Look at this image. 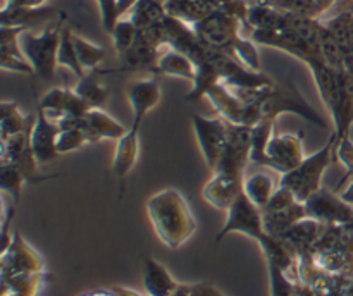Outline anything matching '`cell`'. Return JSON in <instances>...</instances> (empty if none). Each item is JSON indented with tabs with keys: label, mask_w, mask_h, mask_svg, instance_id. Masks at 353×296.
<instances>
[{
	"label": "cell",
	"mask_w": 353,
	"mask_h": 296,
	"mask_svg": "<svg viewBox=\"0 0 353 296\" xmlns=\"http://www.w3.org/2000/svg\"><path fill=\"white\" fill-rule=\"evenodd\" d=\"M65 24V14L57 21L40 31L38 34L31 33V30H26L19 38L21 50L24 57L33 65L34 74L40 76L43 81H52L55 78V67H57V52L59 43H61L62 28Z\"/></svg>",
	"instance_id": "cell-4"
},
{
	"label": "cell",
	"mask_w": 353,
	"mask_h": 296,
	"mask_svg": "<svg viewBox=\"0 0 353 296\" xmlns=\"http://www.w3.org/2000/svg\"><path fill=\"white\" fill-rule=\"evenodd\" d=\"M205 98H209V102L212 103L217 116L223 117L228 123L255 126V124L262 119L261 107H259L257 103H247L241 98H238V96L231 92L230 86L224 85L223 81H221L219 85L214 86V88L207 93Z\"/></svg>",
	"instance_id": "cell-8"
},
{
	"label": "cell",
	"mask_w": 353,
	"mask_h": 296,
	"mask_svg": "<svg viewBox=\"0 0 353 296\" xmlns=\"http://www.w3.org/2000/svg\"><path fill=\"white\" fill-rule=\"evenodd\" d=\"M137 2L138 0H117V12H119V17L126 16Z\"/></svg>",
	"instance_id": "cell-43"
},
{
	"label": "cell",
	"mask_w": 353,
	"mask_h": 296,
	"mask_svg": "<svg viewBox=\"0 0 353 296\" xmlns=\"http://www.w3.org/2000/svg\"><path fill=\"white\" fill-rule=\"evenodd\" d=\"M110 34H112L114 48H116L117 55H119V57H123V55L126 54L131 47H133L134 41H137L138 28L134 26L133 21H131L130 17H124V19L121 17V19L117 21L116 26H114L112 33Z\"/></svg>",
	"instance_id": "cell-35"
},
{
	"label": "cell",
	"mask_w": 353,
	"mask_h": 296,
	"mask_svg": "<svg viewBox=\"0 0 353 296\" xmlns=\"http://www.w3.org/2000/svg\"><path fill=\"white\" fill-rule=\"evenodd\" d=\"M74 47L76 54H78L79 64L83 65V69H88V71H93L97 69V65L105 59V48L100 47V45L92 43L86 38L79 36V34L74 33Z\"/></svg>",
	"instance_id": "cell-34"
},
{
	"label": "cell",
	"mask_w": 353,
	"mask_h": 296,
	"mask_svg": "<svg viewBox=\"0 0 353 296\" xmlns=\"http://www.w3.org/2000/svg\"><path fill=\"white\" fill-rule=\"evenodd\" d=\"M238 98H241L243 102L257 103L261 107L262 117H268V119L278 120V117L281 114H296L302 119H305L307 123H310L312 126L321 127V129H327L330 123L307 102L305 96L300 93V89L296 88L295 83L290 79V81L283 83H274L271 86H264V88L257 89H231Z\"/></svg>",
	"instance_id": "cell-1"
},
{
	"label": "cell",
	"mask_w": 353,
	"mask_h": 296,
	"mask_svg": "<svg viewBox=\"0 0 353 296\" xmlns=\"http://www.w3.org/2000/svg\"><path fill=\"white\" fill-rule=\"evenodd\" d=\"M165 16H168V10L162 0H138L133 9L128 12V17L133 21L138 30L159 26L164 23Z\"/></svg>",
	"instance_id": "cell-25"
},
{
	"label": "cell",
	"mask_w": 353,
	"mask_h": 296,
	"mask_svg": "<svg viewBox=\"0 0 353 296\" xmlns=\"http://www.w3.org/2000/svg\"><path fill=\"white\" fill-rule=\"evenodd\" d=\"M105 71H99V69H93L88 74L83 76L81 79H78V85L74 86V92L88 103L92 109H102L103 105L109 100V89L100 83V76Z\"/></svg>",
	"instance_id": "cell-26"
},
{
	"label": "cell",
	"mask_w": 353,
	"mask_h": 296,
	"mask_svg": "<svg viewBox=\"0 0 353 296\" xmlns=\"http://www.w3.org/2000/svg\"><path fill=\"white\" fill-rule=\"evenodd\" d=\"M243 191L259 209H264L274 195V179L268 172H255L243 181Z\"/></svg>",
	"instance_id": "cell-30"
},
{
	"label": "cell",
	"mask_w": 353,
	"mask_h": 296,
	"mask_svg": "<svg viewBox=\"0 0 353 296\" xmlns=\"http://www.w3.org/2000/svg\"><path fill=\"white\" fill-rule=\"evenodd\" d=\"M57 64L62 65V67H68L78 79L85 76V69L79 64L78 54H76L74 33H72V30L68 24H64V28H62L61 43H59L57 52Z\"/></svg>",
	"instance_id": "cell-31"
},
{
	"label": "cell",
	"mask_w": 353,
	"mask_h": 296,
	"mask_svg": "<svg viewBox=\"0 0 353 296\" xmlns=\"http://www.w3.org/2000/svg\"><path fill=\"white\" fill-rule=\"evenodd\" d=\"M269 281H271V296H293L295 282L276 264H269Z\"/></svg>",
	"instance_id": "cell-39"
},
{
	"label": "cell",
	"mask_w": 353,
	"mask_h": 296,
	"mask_svg": "<svg viewBox=\"0 0 353 296\" xmlns=\"http://www.w3.org/2000/svg\"><path fill=\"white\" fill-rule=\"evenodd\" d=\"M24 31L26 28L23 26H0V65L3 71L34 76L33 65L24 57L19 45V38Z\"/></svg>",
	"instance_id": "cell-18"
},
{
	"label": "cell",
	"mask_w": 353,
	"mask_h": 296,
	"mask_svg": "<svg viewBox=\"0 0 353 296\" xmlns=\"http://www.w3.org/2000/svg\"><path fill=\"white\" fill-rule=\"evenodd\" d=\"M164 3L169 16L178 17L190 26L205 19L216 10V6L210 0H165Z\"/></svg>",
	"instance_id": "cell-23"
},
{
	"label": "cell",
	"mask_w": 353,
	"mask_h": 296,
	"mask_svg": "<svg viewBox=\"0 0 353 296\" xmlns=\"http://www.w3.org/2000/svg\"><path fill=\"white\" fill-rule=\"evenodd\" d=\"M128 98H130L131 109H133V123L126 131L123 138H119V143L128 148H140L138 143V134H140L141 123L145 120L147 114L154 109L161 100V86L157 79L147 78L133 81L128 88Z\"/></svg>",
	"instance_id": "cell-7"
},
{
	"label": "cell",
	"mask_w": 353,
	"mask_h": 296,
	"mask_svg": "<svg viewBox=\"0 0 353 296\" xmlns=\"http://www.w3.org/2000/svg\"><path fill=\"white\" fill-rule=\"evenodd\" d=\"M152 72H155V74L176 76V78L188 79V81L193 83V79H195V64L185 54L168 47V50L162 52V55L159 57L157 65H155Z\"/></svg>",
	"instance_id": "cell-24"
},
{
	"label": "cell",
	"mask_w": 353,
	"mask_h": 296,
	"mask_svg": "<svg viewBox=\"0 0 353 296\" xmlns=\"http://www.w3.org/2000/svg\"><path fill=\"white\" fill-rule=\"evenodd\" d=\"M296 202H299V200H296V196L293 195L288 188H283V186H279V188L274 191V195L271 196V200H269L268 205L262 209V212H276V210L288 209V207L295 205Z\"/></svg>",
	"instance_id": "cell-41"
},
{
	"label": "cell",
	"mask_w": 353,
	"mask_h": 296,
	"mask_svg": "<svg viewBox=\"0 0 353 296\" xmlns=\"http://www.w3.org/2000/svg\"><path fill=\"white\" fill-rule=\"evenodd\" d=\"M30 0H3V7H19V6H28Z\"/></svg>",
	"instance_id": "cell-45"
},
{
	"label": "cell",
	"mask_w": 353,
	"mask_h": 296,
	"mask_svg": "<svg viewBox=\"0 0 353 296\" xmlns=\"http://www.w3.org/2000/svg\"><path fill=\"white\" fill-rule=\"evenodd\" d=\"M143 284L148 296H172L179 288V282H176L171 274L152 258H145Z\"/></svg>",
	"instance_id": "cell-21"
},
{
	"label": "cell",
	"mask_w": 353,
	"mask_h": 296,
	"mask_svg": "<svg viewBox=\"0 0 353 296\" xmlns=\"http://www.w3.org/2000/svg\"><path fill=\"white\" fill-rule=\"evenodd\" d=\"M307 215L323 224H350L353 222V205L345 202L326 188H321L305 202Z\"/></svg>",
	"instance_id": "cell-14"
},
{
	"label": "cell",
	"mask_w": 353,
	"mask_h": 296,
	"mask_svg": "<svg viewBox=\"0 0 353 296\" xmlns=\"http://www.w3.org/2000/svg\"><path fill=\"white\" fill-rule=\"evenodd\" d=\"M340 196H341V198L345 200V202H347V203H350V205H353V181H352V184L348 186V188L345 189V191L341 193Z\"/></svg>",
	"instance_id": "cell-44"
},
{
	"label": "cell",
	"mask_w": 353,
	"mask_h": 296,
	"mask_svg": "<svg viewBox=\"0 0 353 296\" xmlns=\"http://www.w3.org/2000/svg\"><path fill=\"white\" fill-rule=\"evenodd\" d=\"M43 274H16L2 275V296H38L41 289Z\"/></svg>",
	"instance_id": "cell-29"
},
{
	"label": "cell",
	"mask_w": 353,
	"mask_h": 296,
	"mask_svg": "<svg viewBox=\"0 0 353 296\" xmlns=\"http://www.w3.org/2000/svg\"><path fill=\"white\" fill-rule=\"evenodd\" d=\"M217 6H219V3H217Z\"/></svg>",
	"instance_id": "cell-49"
},
{
	"label": "cell",
	"mask_w": 353,
	"mask_h": 296,
	"mask_svg": "<svg viewBox=\"0 0 353 296\" xmlns=\"http://www.w3.org/2000/svg\"><path fill=\"white\" fill-rule=\"evenodd\" d=\"M34 116L26 117L21 112L17 102L0 103V141L23 133L33 123Z\"/></svg>",
	"instance_id": "cell-27"
},
{
	"label": "cell",
	"mask_w": 353,
	"mask_h": 296,
	"mask_svg": "<svg viewBox=\"0 0 353 296\" xmlns=\"http://www.w3.org/2000/svg\"><path fill=\"white\" fill-rule=\"evenodd\" d=\"M245 178L228 172H214L210 181L203 186V200L219 210H228L243 193Z\"/></svg>",
	"instance_id": "cell-19"
},
{
	"label": "cell",
	"mask_w": 353,
	"mask_h": 296,
	"mask_svg": "<svg viewBox=\"0 0 353 296\" xmlns=\"http://www.w3.org/2000/svg\"><path fill=\"white\" fill-rule=\"evenodd\" d=\"M147 210L157 236L172 250L181 246L195 233V217L178 189H162L155 193L147 202Z\"/></svg>",
	"instance_id": "cell-2"
},
{
	"label": "cell",
	"mask_w": 353,
	"mask_h": 296,
	"mask_svg": "<svg viewBox=\"0 0 353 296\" xmlns=\"http://www.w3.org/2000/svg\"><path fill=\"white\" fill-rule=\"evenodd\" d=\"M293 296H317L314 293V289L310 286H307L305 282L295 281V286H293Z\"/></svg>",
	"instance_id": "cell-42"
},
{
	"label": "cell",
	"mask_w": 353,
	"mask_h": 296,
	"mask_svg": "<svg viewBox=\"0 0 353 296\" xmlns=\"http://www.w3.org/2000/svg\"><path fill=\"white\" fill-rule=\"evenodd\" d=\"M274 124L276 120L262 117L255 126H252L250 162H254V164L264 165L265 150H268V145L271 141V138L274 136Z\"/></svg>",
	"instance_id": "cell-32"
},
{
	"label": "cell",
	"mask_w": 353,
	"mask_h": 296,
	"mask_svg": "<svg viewBox=\"0 0 353 296\" xmlns=\"http://www.w3.org/2000/svg\"><path fill=\"white\" fill-rule=\"evenodd\" d=\"M303 158H305V154H303L302 133L274 134L265 150L264 165L286 174L302 164Z\"/></svg>",
	"instance_id": "cell-13"
},
{
	"label": "cell",
	"mask_w": 353,
	"mask_h": 296,
	"mask_svg": "<svg viewBox=\"0 0 353 296\" xmlns=\"http://www.w3.org/2000/svg\"><path fill=\"white\" fill-rule=\"evenodd\" d=\"M45 2H47V0H30L28 6H45Z\"/></svg>",
	"instance_id": "cell-47"
},
{
	"label": "cell",
	"mask_w": 353,
	"mask_h": 296,
	"mask_svg": "<svg viewBox=\"0 0 353 296\" xmlns=\"http://www.w3.org/2000/svg\"><path fill=\"white\" fill-rule=\"evenodd\" d=\"M43 272V260L40 255L23 241V237L14 233L12 241L3 248L2 253V275L37 274Z\"/></svg>",
	"instance_id": "cell-17"
},
{
	"label": "cell",
	"mask_w": 353,
	"mask_h": 296,
	"mask_svg": "<svg viewBox=\"0 0 353 296\" xmlns=\"http://www.w3.org/2000/svg\"><path fill=\"white\" fill-rule=\"evenodd\" d=\"M38 109L43 110L48 119L59 123L64 117L85 116L88 110H92V107L74 92V88L69 89L62 88V86H55V88H50L41 96Z\"/></svg>",
	"instance_id": "cell-15"
},
{
	"label": "cell",
	"mask_w": 353,
	"mask_h": 296,
	"mask_svg": "<svg viewBox=\"0 0 353 296\" xmlns=\"http://www.w3.org/2000/svg\"><path fill=\"white\" fill-rule=\"evenodd\" d=\"M307 209L305 203L296 202L295 205L288 207V209L276 210V212H262V220H264V231L265 234L272 237H279L299 220L305 219Z\"/></svg>",
	"instance_id": "cell-22"
},
{
	"label": "cell",
	"mask_w": 353,
	"mask_h": 296,
	"mask_svg": "<svg viewBox=\"0 0 353 296\" xmlns=\"http://www.w3.org/2000/svg\"><path fill=\"white\" fill-rule=\"evenodd\" d=\"M26 181L23 172L12 164H0V188L12 198L14 203L19 202L21 198V189Z\"/></svg>",
	"instance_id": "cell-36"
},
{
	"label": "cell",
	"mask_w": 353,
	"mask_h": 296,
	"mask_svg": "<svg viewBox=\"0 0 353 296\" xmlns=\"http://www.w3.org/2000/svg\"><path fill=\"white\" fill-rule=\"evenodd\" d=\"M162 2H165V0H162Z\"/></svg>",
	"instance_id": "cell-48"
},
{
	"label": "cell",
	"mask_w": 353,
	"mask_h": 296,
	"mask_svg": "<svg viewBox=\"0 0 353 296\" xmlns=\"http://www.w3.org/2000/svg\"><path fill=\"white\" fill-rule=\"evenodd\" d=\"M241 24L243 23L238 17L231 16V14L224 12V10L216 9L205 19L193 24L192 28L207 47L214 48V50L226 52V54L231 55L234 45L241 38Z\"/></svg>",
	"instance_id": "cell-5"
},
{
	"label": "cell",
	"mask_w": 353,
	"mask_h": 296,
	"mask_svg": "<svg viewBox=\"0 0 353 296\" xmlns=\"http://www.w3.org/2000/svg\"><path fill=\"white\" fill-rule=\"evenodd\" d=\"M334 160H340L345 165V169H347L345 176L338 182V188H341L343 182L350 179V176L353 174V143L350 138L338 141L336 147H334Z\"/></svg>",
	"instance_id": "cell-40"
},
{
	"label": "cell",
	"mask_w": 353,
	"mask_h": 296,
	"mask_svg": "<svg viewBox=\"0 0 353 296\" xmlns=\"http://www.w3.org/2000/svg\"><path fill=\"white\" fill-rule=\"evenodd\" d=\"M57 124L61 129H69V127L83 129L90 145L99 143L100 140H119L128 131L123 124L117 123L102 109H92L81 117H64Z\"/></svg>",
	"instance_id": "cell-11"
},
{
	"label": "cell",
	"mask_w": 353,
	"mask_h": 296,
	"mask_svg": "<svg viewBox=\"0 0 353 296\" xmlns=\"http://www.w3.org/2000/svg\"><path fill=\"white\" fill-rule=\"evenodd\" d=\"M230 233L248 234L254 240H261L265 234L264 220H262V209H259L245 191L236 198V202L228 209V220L223 231L217 234V241L223 240Z\"/></svg>",
	"instance_id": "cell-12"
},
{
	"label": "cell",
	"mask_w": 353,
	"mask_h": 296,
	"mask_svg": "<svg viewBox=\"0 0 353 296\" xmlns=\"http://www.w3.org/2000/svg\"><path fill=\"white\" fill-rule=\"evenodd\" d=\"M193 129H195L196 141L200 151L203 155L207 167H217L228 141V124L223 117H203L200 114L192 116Z\"/></svg>",
	"instance_id": "cell-10"
},
{
	"label": "cell",
	"mask_w": 353,
	"mask_h": 296,
	"mask_svg": "<svg viewBox=\"0 0 353 296\" xmlns=\"http://www.w3.org/2000/svg\"><path fill=\"white\" fill-rule=\"evenodd\" d=\"M334 147H336V138L331 134L327 143L321 150L303 158L302 164L296 165L293 171L281 174L279 186L288 188L299 202L305 203L314 193L323 188L324 172L334 162Z\"/></svg>",
	"instance_id": "cell-3"
},
{
	"label": "cell",
	"mask_w": 353,
	"mask_h": 296,
	"mask_svg": "<svg viewBox=\"0 0 353 296\" xmlns=\"http://www.w3.org/2000/svg\"><path fill=\"white\" fill-rule=\"evenodd\" d=\"M221 83V76L217 69L214 67L212 62L205 59L203 62L195 65V79H193V88L188 95L185 96L186 102H200L205 98L207 93Z\"/></svg>",
	"instance_id": "cell-28"
},
{
	"label": "cell",
	"mask_w": 353,
	"mask_h": 296,
	"mask_svg": "<svg viewBox=\"0 0 353 296\" xmlns=\"http://www.w3.org/2000/svg\"><path fill=\"white\" fill-rule=\"evenodd\" d=\"M83 145H90L88 138L83 133V129L79 127H69V129H61L57 136V151L59 154H69V151H74L78 148H81Z\"/></svg>",
	"instance_id": "cell-38"
},
{
	"label": "cell",
	"mask_w": 353,
	"mask_h": 296,
	"mask_svg": "<svg viewBox=\"0 0 353 296\" xmlns=\"http://www.w3.org/2000/svg\"><path fill=\"white\" fill-rule=\"evenodd\" d=\"M319 47H321V55H323V61L327 65H331L333 69H347L345 67L343 54H341V48L338 45L336 38H334L333 31L327 28V24L321 19V28H319Z\"/></svg>",
	"instance_id": "cell-33"
},
{
	"label": "cell",
	"mask_w": 353,
	"mask_h": 296,
	"mask_svg": "<svg viewBox=\"0 0 353 296\" xmlns=\"http://www.w3.org/2000/svg\"><path fill=\"white\" fill-rule=\"evenodd\" d=\"M228 141L224 147L221 160L214 172H228V174L245 178V169L250 162L252 154V126L228 123Z\"/></svg>",
	"instance_id": "cell-9"
},
{
	"label": "cell",
	"mask_w": 353,
	"mask_h": 296,
	"mask_svg": "<svg viewBox=\"0 0 353 296\" xmlns=\"http://www.w3.org/2000/svg\"><path fill=\"white\" fill-rule=\"evenodd\" d=\"M61 133V127L57 123L48 119L47 114L41 109L37 110L31 127V150H33L34 158L38 165L50 164L61 154L57 151V136Z\"/></svg>",
	"instance_id": "cell-16"
},
{
	"label": "cell",
	"mask_w": 353,
	"mask_h": 296,
	"mask_svg": "<svg viewBox=\"0 0 353 296\" xmlns=\"http://www.w3.org/2000/svg\"><path fill=\"white\" fill-rule=\"evenodd\" d=\"M233 57H236L238 61L243 65H247L252 71H261V55H259L257 43H255L252 38L241 36L236 41L233 48Z\"/></svg>",
	"instance_id": "cell-37"
},
{
	"label": "cell",
	"mask_w": 353,
	"mask_h": 296,
	"mask_svg": "<svg viewBox=\"0 0 353 296\" xmlns=\"http://www.w3.org/2000/svg\"><path fill=\"white\" fill-rule=\"evenodd\" d=\"M207 59L214 64L221 76V81L231 89H257L264 86L274 85V79L271 76L264 74L261 71H252L247 65L241 64L236 57L226 54V52L214 50L209 48Z\"/></svg>",
	"instance_id": "cell-6"
},
{
	"label": "cell",
	"mask_w": 353,
	"mask_h": 296,
	"mask_svg": "<svg viewBox=\"0 0 353 296\" xmlns=\"http://www.w3.org/2000/svg\"><path fill=\"white\" fill-rule=\"evenodd\" d=\"M62 16L61 10L47 6H19L2 7L0 10V26H23L31 30L41 23H50Z\"/></svg>",
	"instance_id": "cell-20"
},
{
	"label": "cell",
	"mask_w": 353,
	"mask_h": 296,
	"mask_svg": "<svg viewBox=\"0 0 353 296\" xmlns=\"http://www.w3.org/2000/svg\"><path fill=\"white\" fill-rule=\"evenodd\" d=\"M345 296H353V275L350 277V282H348L347 291H345Z\"/></svg>",
	"instance_id": "cell-46"
}]
</instances>
